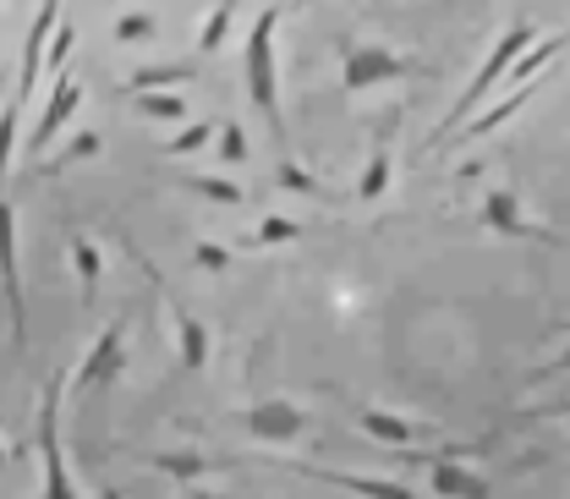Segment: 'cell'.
<instances>
[{
    "label": "cell",
    "mask_w": 570,
    "mask_h": 499,
    "mask_svg": "<svg viewBox=\"0 0 570 499\" xmlns=\"http://www.w3.org/2000/svg\"><path fill=\"white\" fill-rule=\"evenodd\" d=\"M538 39H543V33H538V22H510V28L499 33V45L489 50V61L478 67V77L466 82V94L455 99V110H450V116H444V121L428 133V148H439V143L450 138V133H461V127L472 121V110L483 105V94H489L494 82H504V71L515 67V61H521V50H532Z\"/></svg>",
    "instance_id": "6da1fadb"
},
{
    "label": "cell",
    "mask_w": 570,
    "mask_h": 499,
    "mask_svg": "<svg viewBox=\"0 0 570 499\" xmlns=\"http://www.w3.org/2000/svg\"><path fill=\"white\" fill-rule=\"evenodd\" d=\"M275 33H281V11L269 6L258 22H253V33H247V99H253V110L269 121V133L281 143V154L291 148L285 143V116H281V67H275Z\"/></svg>",
    "instance_id": "7a4b0ae2"
},
{
    "label": "cell",
    "mask_w": 570,
    "mask_h": 499,
    "mask_svg": "<svg viewBox=\"0 0 570 499\" xmlns=\"http://www.w3.org/2000/svg\"><path fill=\"white\" fill-rule=\"evenodd\" d=\"M71 390L67 368L50 373L45 395H39V456H45V495L67 499L71 495V478H67V450H61V395Z\"/></svg>",
    "instance_id": "3957f363"
},
{
    "label": "cell",
    "mask_w": 570,
    "mask_h": 499,
    "mask_svg": "<svg viewBox=\"0 0 570 499\" xmlns=\"http://www.w3.org/2000/svg\"><path fill=\"white\" fill-rule=\"evenodd\" d=\"M417 61L406 56V50H395V45H384V39H362V45H346V88L352 94H367V88H379V82H401V77H412Z\"/></svg>",
    "instance_id": "277c9868"
},
{
    "label": "cell",
    "mask_w": 570,
    "mask_h": 499,
    "mask_svg": "<svg viewBox=\"0 0 570 499\" xmlns=\"http://www.w3.org/2000/svg\"><path fill=\"white\" fill-rule=\"evenodd\" d=\"M0 291L11 307V346L28 356V302H22V270H17V209L0 198Z\"/></svg>",
    "instance_id": "5b68a950"
},
{
    "label": "cell",
    "mask_w": 570,
    "mask_h": 499,
    "mask_svg": "<svg viewBox=\"0 0 570 499\" xmlns=\"http://www.w3.org/2000/svg\"><path fill=\"white\" fill-rule=\"evenodd\" d=\"M121 373H127V319H116V324H105L94 335V346L71 368V390H99V384H110Z\"/></svg>",
    "instance_id": "8992f818"
},
{
    "label": "cell",
    "mask_w": 570,
    "mask_h": 499,
    "mask_svg": "<svg viewBox=\"0 0 570 499\" xmlns=\"http://www.w3.org/2000/svg\"><path fill=\"white\" fill-rule=\"evenodd\" d=\"M478 219H483L489 236H504V242H554L532 214L521 209V198H515L510 187H489L483 204H478Z\"/></svg>",
    "instance_id": "52a82bcc"
},
{
    "label": "cell",
    "mask_w": 570,
    "mask_h": 499,
    "mask_svg": "<svg viewBox=\"0 0 570 499\" xmlns=\"http://www.w3.org/2000/svg\"><path fill=\"white\" fill-rule=\"evenodd\" d=\"M242 423H247V433H258L264 444H291V439H302V433H307V412H302L296 401L275 395V401L247 407V412H242Z\"/></svg>",
    "instance_id": "ba28073f"
},
{
    "label": "cell",
    "mask_w": 570,
    "mask_h": 499,
    "mask_svg": "<svg viewBox=\"0 0 570 499\" xmlns=\"http://www.w3.org/2000/svg\"><path fill=\"white\" fill-rule=\"evenodd\" d=\"M56 22H61V0H45V6H39V17H33V28H28V45H22L17 105H28V99H33V88H39V77H45V45H50Z\"/></svg>",
    "instance_id": "9c48e42d"
},
{
    "label": "cell",
    "mask_w": 570,
    "mask_h": 499,
    "mask_svg": "<svg viewBox=\"0 0 570 499\" xmlns=\"http://www.w3.org/2000/svg\"><path fill=\"white\" fill-rule=\"evenodd\" d=\"M82 105V82L71 77V71H56V88H50V105H45V116H39V127L28 133V154H45L50 138L61 133L71 121V110Z\"/></svg>",
    "instance_id": "30bf717a"
},
{
    "label": "cell",
    "mask_w": 570,
    "mask_h": 499,
    "mask_svg": "<svg viewBox=\"0 0 570 499\" xmlns=\"http://www.w3.org/2000/svg\"><path fill=\"white\" fill-rule=\"evenodd\" d=\"M170 324H176V352H181V368H187V373H204V368H209V330H204L181 302H170Z\"/></svg>",
    "instance_id": "8fae6325"
},
{
    "label": "cell",
    "mask_w": 570,
    "mask_h": 499,
    "mask_svg": "<svg viewBox=\"0 0 570 499\" xmlns=\"http://www.w3.org/2000/svg\"><path fill=\"white\" fill-rule=\"evenodd\" d=\"M356 428L367 433V439H379V444H417V428L406 423V418H395V412H384V407H356Z\"/></svg>",
    "instance_id": "7c38bea8"
},
{
    "label": "cell",
    "mask_w": 570,
    "mask_h": 499,
    "mask_svg": "<svg viewBox=\"0 0 570 499\" xmlns=\"http://www.w3.org/2000/svg\"><path fill=\"white\" fill-rule=\"evenodd\" d=\"M67 258H71V275L82 285V302H94V291L105 281V258H99V247L82 236V231H71L67 236Z\"/></svg>",
    "instance_id": "4fadbf2b"
},
{
    "label": "cell",
    "mask_w": 570,
    "mask_h": 499,
    "mask_svg": "<svg viewBox=\"0 0 570 499\" xmlns=\"http://www.w3.org/2000/svg\"><path fill=\"white\" fill-rule=\"evenodd\" d=\"M390 176H395V159H390L384 133H379L373 148H367V170H362V182H356V198H362V204H379V198L390 193Z\"/></svg>",
    "instance_id": "5bb4252c"
},
{
    "label": "cell",
    "mask_w": 570,
    "mask_h": 499,
    "mask_svg": "<svg viewBox=\"0 0 570 499\" xmlns=\"http://www.w3.org/2000/svg\"><path fill=\"white\" fill-rule=\"evenodd\" d=\"M433 467V495H489V478H478V472H466L461 461H450V456H433L428 461Z\"/></svg>",
    "instance_id": "9a60e30c"
},
{
    "label": "cell",
    "mask_w": 570,
    "mask_h": 499,
    "mask_svg": "<svg viewBox=\"0 0 570 499\" xmlns=\"http://www.w3.org/2000/svg\"><path fill=\"white\" fill-rule=\"evenodd\" d=\"M532 94H538V77H532V82H515V94H510V99H499L489 116H472V121H466V138H483V133L504 127V121H510V116H515V110L532 99Z\"/></svg>",
    "instance_id": "2e32d148"
},
{
    "label": "cell",
    "mask_w": 570,
    "mask_h": 499,
    "mask_svg": "<svg viewBox=\"0 0 570 499\" xmlns=\"http://www.w3.org/2000/svg\"><path fill=\"white\" fill-rule=\"evenodd\" d=\"M132 99H138V110L148 121H187V99L176 88H138Z\"/></svg>",
    "instance_id": "e0dca14e"
},
{
    "label": "cell",
    "mask_w": 570,
    "mask_h": 499,
    "mask_svg": "<svg viewBox=\"0 0 570 499\" xmlns=\"http://www.w3.org/2000/svg\"><path fill=\"white\" fill-rule=\"evenodd\" d=\"M198 67H176V61H159V67H138L127 77V94H138V88H181V82H193Z\"/></svg>",
    "instance_id": "ac0fdd59"
},
{
    "label": "cell",
    "mask_w": 570,
    "mask_h": 499,
    "mask_svg": "<svg viewBox=\"0 0 570 499\" xmlns=\"http://www.w3.org/2000/svg\"><path fill=\"white\" fill-rule=\"evenodd\" d=\"M324 483H335V489H346V495L406 499V483H390V478H352V472H324Z\"/></svg>",
    "instance_id": "d6986e66"
},
{
    "label": "cell",
    "mask_w": 570,
    "mask_h": 499,
    "mask_svg": "<svg viewBox=\"0 0 570 499\" xmlns=\"http://www.w3.org/2000/svg\"><path fill=\"white\" fill-rule=\"evenodd\" d=\"M275 182H281L285 193H302V198H324V187L313 182V170H302V165H296V154H291V148L281 154V170H275Z\"/></svg>",
    "instance_id": "ffe728a7"
},
{
    "label": "cell",
    "mask_w": 570,
    "mask_h": 499,
    "mask_svg": "<svg viewBox=\"0 0 570 499\" xmlns=\"http://www.w3.org/2000/svg\"><path fill=\"white\" fill-rule=\"evenodd\" d=\"M94 154H99V133H77V138H71L56 159H45L39 170H45V176H61L67 165H77V159H94Z\"/></svg>",
    "instance_id": "44dd1931"
},
{
    "label": "cell",
    "mask_w": 570,
    "mask_h": 499,
    "mask_svg": "<svg viewBox=\"0 0 570 499\" xmlns=\"http://www.w3.org/2000/svg\"><path fill=\"white\" fill-rule=\"evenodd\" d=\"M181 187L198 193V198H209V204H242V187L225 182V176H181Z\"/></svg>",
    "instance_id": "7402d4cb"
},
{
    "label": "cell",
    "mask_w": 570,
    "mask_h": 499,
    "mask_svg": "<svg viewBox=\"0 0 570 499\" xmlns=\"http://www.w3.org/2000/svg\"><path fill=\"white\" fill-rule=\"evenodd\" d=\"M230 17H236V0H219L209 11V22H204V33H198V50L214 56L219 45H225V33H230Z\"/></svg>",
    "instance_id": "603a6c76"
},
{
    "label": "cell",
    "mask_w": 570,
    "mask_h": 499,
    "mask_svg": "<svg viewBox=\"0 0 570 499\" xmlns=\"http://www.w3.org/2000/svg\"><path fill=\"white\" fill-rule=\"evenodd\" d=\"M214 133H219V127H209V121H193V127H181L176 138L165 143V154H176V159H181V154H198V148H204Z\"/></svg>",
    "instance_id": "cb8c5ba5"
},
{
    "label": "cell",
    "mask_w": 570,
    "mask_h": 499,
    "mask_svg": "<svg viewBox=\"0 0 570 499\" xmlns=\"http://www.w3.org/2000/svg\"><path fill=\"white\" fill-rule=\"evenodd\" d=\"M214 143H219V159H225V165H242V159H247V133H242V121H225V127L214 133Z\"/></svg>",
    "instance_id": "d4e9b609"
},
{
    "label": "cell",
    "mask_w": 570,
    "mask_h": 499,
    "mask_svg": "<svg viewBox=\"0 0 570 499\" xmlns=\"http://www.w3.org/2000/svg\"><path fill=\"white\" fill-rule=\"evenodd\" d=\"M17 116H22V105L11 99V110H0V182H6V170H11V148H17Z\"/></svg>",
    "instance_id": "484cf974"
},
{
    "label": "cell",
    "mask_w": 570,
    "mask_h": 499,
    "mask_svg": "<svg viewBox=\"0 0 570 499\" xmlns=\"http://www.w3.org/2000/svg\"><path fill=\"white\" fill-rule=\"evenodd\" d=\"M154 467H159V472H170V478H198V472H204V456H198V450H181V456H154Z\"/></svg>",
    "instance_id": "4316f807"
},
{
    "label": "cell",
    "mask_w": 570,
    "mask_h": 499,
    "mask_svg": "<svg viewBox=\"0 0 570 499\" xmlns=\"http://www.w3.org/2000/svg\"><path fill=\"white\" fill-rule=\"evenodd\" d=\"M116 39H121V45L154 39V17H148V11H127V17H116Z\"/></svg>",
    "instance_id": "83f0119b"
},
{
    "label": "cell",
    "mask_w": 570,
    "mask_h": 499,
    "mask_svg": "<svg viewBox=\"0 0 570 499\" xmlns=\"http://www.w3.org/2000/svg\"><path fill=\"white\" fill-rule=\"evenodd\" d=\"M71 45H77V28H71V22H56V39H50V56H45V71H67Z\"/></svg>",
    "instance_id": "f1b7e54d"
},
{
    "label": "cell",
    "mask_w": 570,
    "mask_h": 499,
    "mask_svg": "<svg viewBox=\"0 0 570 499\" xmlns=\"http://www.w3.org/2000/svg\"><path fill=\"white\" fill-rule=\"evenodd\" d=\"M302 236V225L296 219H285V214H269L264 225H258V242H269V247H281V242H296Z\"/></svg>",
    "instance_id": "f546056e"
},
{
    "label": "cell",
    "mask_w": 570,
    "mask_h": 499,
    "mask_svg": "<svg viewBox=\"0 0 570 499\" xmlns=\"http://www.w3.org/2000/svg\"><path fill=\"white\" fill-rule=\"evenodd\" d=\"M198 264H204V270H225V264H230V253H219V247L204 242V247H198Z\"/></svg>",
    "instance_id": "4dcf8cb0"
},
{
    "label": "cell",
    "mask_w": 570,
    "mask_h": 499,
    "mask_svg": "<svg viewBox=\"0 0 570 499\" xmlns=\"http://www.w3.org/2000/svg\"><path fill=\"white\" fill-rule=\"evenodd\" d=\"M554 418H570V401H566V407H554Z\"/></svg>",
    "instance_id": "1f68e13d"
},
{
    "label": "cell",
    "mask_w": 570,
    "mask_h": 499,
    "mask_svg": "<svg viewBox=\"0 0 570 499\" xmlns=\"http://www.w3.org/2000/svg\"><path fill=\"white\" fill-rule=\"evenodd\" d=\"M0 467H6V444H0Z\"/></svg>",
    "instance_id": "d6a6232c"
},
{
    "label": "cell",
    "mask_w": 570,
    "mask_h": 499,
    "mask_svg": "<svg viewBox=\"0 0 570 499\" xmlns=\"http://www.w3.org/2000/svg\"><path fill=\"white\" fill-rule=\"evenodd\" d=\"M0 82H6V77H0Z\"/></svg>",
    "instance_id": "836d02e7"
}]
</instances>
